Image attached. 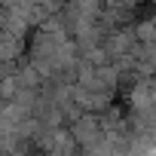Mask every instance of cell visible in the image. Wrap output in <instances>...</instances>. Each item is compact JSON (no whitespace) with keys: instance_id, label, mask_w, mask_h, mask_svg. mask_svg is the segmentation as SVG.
Returning a JSON list of instances; mask_svg holds the SVG:
<instances>
[{"instance_id":"1","label":"cell","mask_w":156,"mask_h":156,"mask_svg":"<svg viewBox=\"0 0 156 156\" xmlns=\"http://www.w3.org/2000/svg\"><path fill=\"white\" fill-rule=\"evenodd\" d=\"M9 156H37V153H34L31 147H19V150H12Z\"/></svg>"}]
</instances>
